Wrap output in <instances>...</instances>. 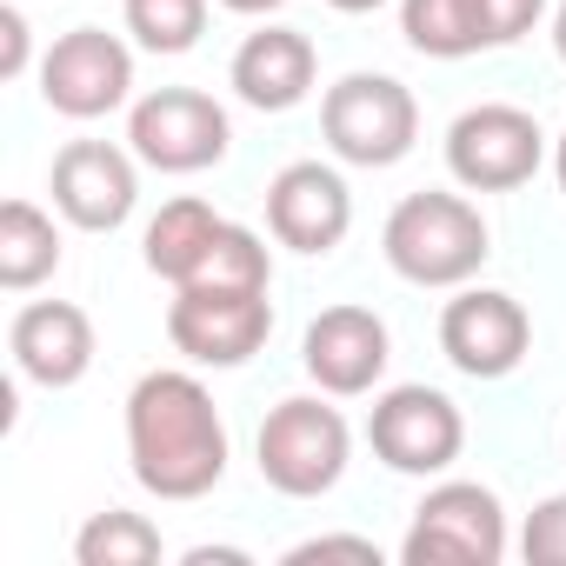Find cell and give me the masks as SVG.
<instances>
[{"instance_id": "f1b7e54d", "label": "cell", "mask_w": 566, "mask_h": 566, "mask_svg": "<svg viewBox=\"0 0 566 566\" xmlns=\"http://www.w3.org/2000/svg\"><path fill=\"white\" fill-rule=\"evenodd\" d=\"M553 54L566 61V0H559V14H553Z\"/></svg>"}, {"instance_id": "4316f807", "label": "cell", "mask_w": 566, "mask_h": 566, "mask_svg": "<svg viewBox=\"0 0 566 566\" xmlns=\"http://www.w3.org/2000/svg\"><path fill=\"white\" fill-rule=\"evenodd\" d=\"M220 8H227V14H280L287 0H220Z\"/></svg>"}, {"instance_id": "30bf717a", "label": "cell", "mask_w": 566, "mask_h": 566, "mask_svg": "<svg viewBox=\"0 0 566 566\" xmlns=\"http://www.w3.org/2000/svg\"><path fill=\"white\" fill-rule=\"evenodd\" d=\"M127 94H134V54L107 28H74L41 54V101L61 120H101L127 107Z\"/></svg>"}, {"instance_id": "ac0fdd59", "label": "cell", "mask_w": 566, "mask_h": 566, "mask_svg": "<svg viewBox=\"0 0 566 566\" xmlns=\"http://www.w3.org/2000/svg\"><path fill=\"white\" fill-rule=\"evenodd\" d=\"M61 266V227L48 207L34 200H8L0 207V287L8 294H28Z\"/></svg>"}, {"instance_id": "603a6c76", "label": "cell", "mask_w": 566, "mask_h": 566, "mask_svg": "<svg viewBox=\"0 0 566 566\" xmlns=\"http://www.w3.org/2000/svg\"><path fill=\"white\" fill-rule=\"evenodd\" d=\"M520 553H526V566H566V493H546V500L526 513Z\"/></svg>"}, {"instance_id": "7a4b0ae2", "label": "cell", "mask_w": 566, "mask_h": 566, "mask_svg": "<svg viewBox=\"0 0 566 566\" xmlns=\"http://www.w3.org/2000/svg\"><path fill=\"white\" fill-rule=\"evenodd\" d=\"M380 247H387V266L400 280H413V287H467L493 253V233H486V213L467 193L427 187V193H407L387 213Z\"/></svg>"}, {"instance_id": "e0dca14e", "label": "cell", "mask_w": 566, "mask_h": 566, "mask_svg": "<svg viewBox=\"0 0 566 566\" xmlns=\"http://www.w3.org/2000/svg\"><path fill=\"white\" fill-rule=\"evenodd\" d=\"M220 227H227V220H220L207 200H193V193L167 200V207L147 220V240H140V260H147V273H160L167 287H187V280L200 273V260L213 253Z\"/></svg>"}, {"instance_id": "cb8c5ba5", "label": "cell", "mask_w": 566, "mask_h": 566, "mask_svg": "<svg viewBox=\"0 0 566 566\" xmlns=\"http://www.w3.org/2000/svg\"><path fill=\"white\" fill-rule=\"evenodd\" d=\"M546 0H480V21H486V48H513L539 28Z\"/></svg>"}, {"instance_id": "5b68a950", "label": "cell", "mask_w": 566, "mask_h": 566, "mask_svg": "<svg viewBox=\"0 0 566 566\" xmlns=\"http://www.w3.org/2000/svg\"><path fill=\"white\" fill-rule=\"evenodd\" d=\"M407 566H500L506 559V506L480 480H440L400 539Z\"/></svg>"}, {"instance_id": "9a60e30c", "label": "cell", "mask_w": 566, "mask_h": 566, "mask_svg": "<svg viewBox=\"0 0 566 566\" xmlns=\"http://www.w3.org/2000/svg\"><path fill=\"white\" fill-rule=\"evenodd\" d=\"M8 354H14L21 380L61 394V387H81L87 380L101 340H94L87 307H74V301H28L14 314V327H8Z\"/></svg>"}, {"instance_id": "44dd1931", "label": "cell", "mask_w": 566, "mask_h": 566, "mask_svg": "<svg viewBox=\"0 0 566 566\" xmlns=\"http://www.w3.org/2000/svg\"><path fill=\"white\" fill-rule=\"evenodd\" d=\"M187 287H240V294H266L273 287V253H266V240L253 233V227H220V240H213V253L200 260V273L187 280Z\"/></svg>"}, {"instance_id": "ffe728a7", "label": "cell", "mask_w": 566, "mask_h": 566, "mask_svg": "<svg viewBox=\"0 0 566 566\" xmlns=\"http://www.w3.org/2000/svg\"><path fill=\"white\" fill-rule=\"evenodd\" d=\"M74 559L81 566H154L160 559V526L147 513H94L81 533H74Z\"/></svg>"}, {"instance_id": "2e32d148", "label": "cell", "mask_w": 566, "mask_h": 566, "mask_svg": "<svg viewBox=\"0 0 566 566\" xmlns=\"http://www.w3.org/2000/svg\"><path fill=\"white\" fill-rule=\"evenodd\" d=\"M314 74H321V54L301 28H260L233 48V67H227V87L253 107V114H287L314 94Z\"/></svg>"}, {"instance_id": "d6986e66", "label": "cell", "mask_w": 566, "mask_h": 566, "mask_svg": "<svg viewBox=\"0 0 566 566\" xmlns=\"http://www.w3.org/2000/svg\"><path fill=\"white\" fill-rule=\"evenodd\" d=\"M400 34L427 61H467L486 48L480 0H400Z\"/></svg>"}, {"instance_id": "5bb4252c", "label": "cell", "mask_w": 566, "mask_h": 566, "mask_svg": "<svg viewBox=\"0 0 566 566\" xmlns=\"http://www.w3.org/2000/svg\"><path fill=\"white\" fill-rule=\"evenodd\" d=\"M354 227V193L327 160H287L266 180V233L294 253H334Z\"/></svg>"}, {"instance_id": "6da1fadb", "label": "cell", "mask_w": 566, "mask_h": 566, "mask_svg": "<svg viewBox=\"0 0 566 566\" xmlns=\"http://www.w3.org/2000/svg\"><path fill=\"white\" fill-rule=\"evenodd\" d=\"M127 460L154 500H207L227 480V420L200 374L154 367L127 394Z\"/></svg>"}, {"instance_id": "f546056e", "label": "cell", "mask_w": 566, "mask_h": 566, "mask_svg": "<svg viewBox=\"0 0 566 566\" xmlns=\"http://www.w3.org/2000/svg\"><path fill=\"white\" fill-rule=\"evenodd\" d=\"M553 174H559V193H566V134H559V147H553Z\"/></svg>"}, {"instance_id": "ba28073f", "label": "cell", "mask_w": 566, "mask_h": 566, "mask_svg": "<svg viewBox=\"0 0 566 566\" xmlns=\"http://www.w3.org/2000/svg\"><path fill=\"white\" fill-rule=\"evenodd\" d=\"M367 447H374L380 467H394L407 480H433V473H447L460 460L467 420H460V407L440 387H420V380L413 387H387L374 400V413H367Z\"/></svg>"}, {"instance_id": "277c9868", "label": "cell", "mask_w": 566, "mask_h": 566, "mask_svg": "<svg viewBox=\"0 0 566 566\" xmlns=\"http://www.w3.org/2000/svg\"><path fill=\"white\" fill-rule=\"evenodd\" d=\"M321 134L347 167H400L420 140V101L394 74H340L321 101Z\"/></svg>"}, {"instance_id": "7c38bea8", "label": "cell", "mask_w": 566, "mask_h": 566, "mask_svg": "<svg viewBox=\"0 0 566 566\" xmlns=\"http://www.w3.org/2000/svg\"><path fill=\"white\" fill-rule=\"evenodd\" d=\"M134 160H140V154H127V147H114V140H67V147L54 154V180H48L54 213H61L67 227H81V233H114V227H127V213H134V200H140Z\"/></svg>"}, {"instance_id": "d4e9b609", "label": "cell", "mask_w": 566, "mask_h": 566, "mask_svg": "<svg viewBox=\"0 0 566 566\" xmlns=\"http://www.w3.org/2000/svg\"><path fill=\"white\" fill-rule=\"evenodd\" d=\"M307 559H367V566H380V546L360 539V533H321V539L287 546V566H307Z\"/></svg>"}, {"instance_id": "83f0119b", "label": "cell", "mask_w": 566, "mask_h": 566, "mask_svg": "<svg viewBox=\"0 0 566 566\" xmlns=\"http://www.w3.org/2000/svg\"><path fill=\"white\" fill-rule=\"evenodd\" d=\"M327 8H334V14H380L387 0H327Z\"/></svg>"}, {"instance_id": "484cf974", "label": "cell", "mask_w": 566, "mask_h": 566, "mask_svg": "<svg viewBox=\"0 0 566 566\" xmlns=\"http://www.w3.org/2000/svg\"><path fill=\"white\" fill-rule=\"evenodd\" d=\"M28 61H34V34H28V14L8 0V8H0V81H21Z\"/></svg>"}, {"instance_id": "9c48e42d", "label": "cell", "mask_w": 566, "mask_h": 566, "mask_svg": "<svg viewBox=\"0 0 566 566\" xmlns=\"http://www.w3.org/2000/svg\"><path fill=\"white\" fill-rule=\"evenodd\" d=\"M273 334V301L240 287H174L167 340L193 367H247Z\"/></svg>"}, {"instance_id": "8fae6325", "label": "cell", "mask_w": 566, "mask_h": 566, "mask_svg": "<svg viewBox=\"0 0 566 566\" xmlns=\"http://www.w3.org/2000/svg\"><path fill=\"white\" fill-rule=\"evenodd\" d=\"M533 347V321L500 287H460L440 314V354L467 380H506Z\"/></svg>"}, {"instance_id": "7402d4cb", "label": "cell", "mask_w": 566, "mask_h": 566, "mask_svg": "<svg viewBox=\"0 0 566 566\" xmlns=\"http://www.w3.org/2000/svg\"><path fill=\"white\" fill-rule=\"evenodd\" d=\"M120 14L147 54H187L207 34V0H127Z\"/></svg>"}, {"instance_id": "3957f363", "label": "cell", "mask_w": 566, "mask_h": 566, "mask_svg": "<svg viewBox=\"0 0 566 566\" xmlns=\"http://www.w3.org/2000/svg\"><path fill=\"white\" fill-rule=\"evenodd\" d=\"M260 480L273 493H287V500H321L340 486L347 460H354V433L340 420V407L314 400V394H294V400H280L266 420H260Z\"/></svg>"}, {"instance_id": "4fadbf2b", "label": "cell", "mask_w": 566, "mask_h": 566, "mask_svg": "<svg viewBox=\"0 0 566 566\" xmlns=\"http://www.w3.org/2000/svg\"><path fill=\"white\" fill-rule=\"evenodd\" d=\"M387 360H394V334H387V321H380L374 307H354V301L314 314V327H307V340H301V367H307V380H314L321 394H334V400L374 394V387L387 380Z\"/></svg>"}, {"instance_id": "8992f818", "label": "cell", "mask_w": 566, "mask_h": 566, "mask_svg": "<svg viewBox=\"0 0 566 566\" xmlns=\"http://www.w3.org/2000/svg\"><path fill=\"white\" fill-rule=\"evenodd\" d=\"M127 147L154 174H207L233 147V120L200 87H154L127 114Z\"/></svg>"}, {"instance_id": "52a82bcc", "label": "cell", "mask_w": 566, "mask_h": 566, "mask_svg": "<svg viewBox=\"0 0 566 566\" xmlns=\"http://www.w3.org/2000/svg\"><path fill=\"white\" fill-rule=\"evenodd\" d=\"M539 160H546V134L513 101H480L447 127V174L467 193H513L539 174Z\"/></svg>"}]
</instances>
